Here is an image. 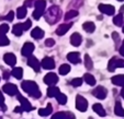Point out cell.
Segmentation results:
<instances>
[{"label":"cell","instance_id":"6da1fadb","mask_svg":"<svg viewBox=\"0 0 124 119\" xmlns=\"http://www.w3.org/2000/svg\"><path fill=\"white\" fill-rule=\"evenodd\" d=\"M21 86L25 93H28L29 95L34 98H40L41 95H42V93H41L40 89L38 86V84L33 81H23L21 84Z\"/></svg>","mask_w":124,"mask_h":119},{"label":"cell","instance_id":"7a4b0ae2","mask_svg":"<svg viewBox=\"0 0 124 119\" xmlns=\"http://www.w3.org/2000/svg\"><path fill=\"white\" fill-rule=\"evenodd\" d=\"M44 18L48 24H54L61 18V10L57 6H52L44 14Z\"/></svg>","mask_w":124,"mask_h":119},{"label":"cell","instance_id":"3957f363","mask_svg":"<svg viewBox=\"0 0 124 119\" xmlns=\"http://www.w3.org/2000/svg\"><path fill=\"white\" fill-rule=\"evenodd\" d=\"M35 10L33 12V18L35 20H40L41 16L44 14V10L46 7V1L45 0H36L35 1Z\"/></svg>","mask_w":124,"mask_h":119},{"label":"cell","instance_id":"277c9868","mask_svg":"<svg viewBox=\"0 0 124 119\" xmlns=\"http://www.w3.org/2000/svg\"><path fill=\"white\" fill-rule=\"evenodd\" d=\"M117 68H124V60L123 59H120V58H112L110 61H109V65H108V70L113 72L115 71V69Z\"/></svg>","mask_w":124,"mask_h":119},{"label":"cell","instance_id":"5b68a950","mask_svg":"<svg viewBox=\"0 0 124 119\" xmlns=\"http://www.w3.org/2000/svg\"><path fill=\"white\" fill-rule=\"evenodd\" d=\"M76 108L79 112H86L87 108H88V100L84 96L77 95V97H76Z\"/></svg>","mask_w":124,"mask_h":119},{"label":"cell","instance_id":"8992f818","mask_svg":"<svg viewBox=\"0 0 124 119\" xmlns=\"http://www.w3.org/2000/svg\"><path fill=\"white\" fill-rule=\"evenodd\" d=\"M16 97H18L19 102L21 103V107H22V109H23L24 112H31V110L33 109V106L31 105V103L29 102L28 99H26L25 97H23L21 94L18 93V94H16Z\"/></svg>","mask_w":124,"mask_h":119},{"label":"cell","instance_id":"52a82bcc","mask_svg":"<svg viewBox=\"0 0 124 119\" xmlns=\"http://www.w3.org/2000/svg\"><path fill=\"white\" fill-rule=\"evenodd\" d=\"M2 91L5 92V93H7L8 95H10V96L16 95V94L19 93V92H18V87H16V85H14V84H12V83L5 84V85L2 86Z\"/></svg>","mask_w":124,"mask_h":119},{"label":"cell","instance_id":"ba28073f","mask_svg":"<svg viewBox=\"0 0 124 119\" xmlns=\"http://www.w3.org/2000/svg\"><path fill=\"white\" fill-rule=\"evenodd\" d=\"M99 11L102 12L103 14H107V15H113L115 12V8L111 5L101 3V5H99Z\"/></svg>","mask_w":124,"mask_h":119},{"label":"cell","instance_id":"9c48e42d","mask_svg":"<svg viewBox=\"0 0 124 119\" xmlns=\"http://www.w3.org/2000/svg\"><path fill=\"white\" fill-rule=\"evenodd\" d=\"M92 94H93L94 97L99 98V99H103V98L107 97L108 92H107V90H105L103 86H97L96 89L92 91Z\"/></svg>","mask_w":124,"mask_h":119},{"label":"cell","instance_id":"30bf717a","mask_svg":"<svg viewBox=\"0 0 124 119\" xmlns=\"http://www.w3.org/2000/svg\"><path fill=\"white\" fill-rule=\"evenodd\" d=\"M44 82L47 84V85H49V86L55 85V84L58 82V77H57L55 73H53V72L47 73V74L45 75V78H44Z\"/></svg>","mask_w":124,"mask_h":119},{"label":"cell","instance_id":"8fae6325","mask_svg":"<svg viewBox=\"0 0 124 119\" xmlns=\"http://www.w3.org/2000/svg\"><path fill=\"white\" fill-rule=\"evenodd\" d=\"M33 52H34V45H33L32 43H25L21 50L22 55H23L24 57H30L31 55L33 54Z\"/></svg>","mask_w":124,"mask_h":119},{"label":"cell","instance_id":"7c38bea8","mask_svg":"<svg viewBox=\"0 0 124 119\" xmlns=\"http://www.w3.org/2000/svg\"><path fill=\"white\" fill-rule=\"evenodd\" d=\"M44 69H47V70H51V69H54L55 67V61L52 57H45L42 60V63H41Z\"/></svg>","mask_w":124,"mask_h":119},{"label":"cell","instance_id":"4fadbf2b","mask_svg":"<svg viewBox=\"0 0 124 119\" xmlns=\"http://www.w3.org/2000/svg\"><path fill=\"white\" fill-rule=\"evenodd\" d=\"M28 65L30 66L32 69H34L36 72H39L40 69H41V63L39 62L38 59L35 58V57H33V56L28 57Z\"/></svg>","mask_w":124,"mask_h":119},{"label":"cell","instance_id":"5bb4252c","mask_svg":"<svg viewBox=\"0 0 124 119\" xmlns=\"http://www.w3.org/2000/svg\"><path fill=\"white\" fill-rule=\"evenodd\" d=\"M3 60L7 65H9L10 67H13L14 65L16 63V57L14 56V54L12 53H7V54L3 56Z\"/></svg>","mask_w":124,"mask_h":119},{"label":"cell","instance_id":"9a60e30c","mask_svg":"<svg viewBox=\"0 0 124 119\" xmlns=\"http://www.w3.org/2000/svg\"><path fill=\"white\" fill-rule=\"evenodd\" d=\"M71 25H73V23L62 24V25H59L58 27H57V30H56V34H57V35H59V36H62V35H64V34H66V33L68 32V30H70Z\"/></svg>","mask_w":124,"mask_h":119},{"label":"cell","instance_id":"2e32d148","mask_svg":"<svg viewBox=\"0 0 124 119\" xmlns=\"http://www.w3.org/2000/svg\"><path fill=\"white\" fill-rule=\"evenodd\" d=\"M67 59H68V61H70L71 63L76 65V63L80 62V55H79V53H76V52L69 53V54L67 55Z\"/></svg>","mask_w":124,"mask_h":119},{"label":"cell","instance_id":"e0dca14e","mask_svg":"<svg viewBox=\"0 0 124 119\" xmlns=\"http://www.w3.org/2000/svg\"><path fill=\"white\" fill-rule=\"evenodd\" d=\"M81 40H82V38H81V35H80L79 33H74L73 35L70 36V43H71V45L75 47L79 46V45L81 44Z\"/></svg>","mask_w":124,"mask_h":119},{"label":"cell","instance_id":"ac0fdd59","mask_svg":"<svg viewBox=\"0 0 124 119\" xmlns=\"http://www.w3.org/2000/svg\"><path fill=\"white\" fill-rule=\"evenodd\" d=\"M113 84L117 85V86H124V74H117L111 79Z\"/></svg>","mask_w":124,"mask_h":119},{"label":"cell","instance_id":"d6986e66","mask_svg":"<svg viewBox=\"0 0 124 119\" xmlns=\"http://www.w3.org/2000/svg\"><path fill=\"white\" fill-rule=\"evenodd\" d=\"M31 36L35 40H41V38L44 36V31L41 30L40 27H35L34 30H32L31 32Z\"/></svg>","mask_w":124,"mask_h":119},{"label":"cell","instance_id":"ffe728a7","mask_svg":"<svg viewBox=\"0 0 124 119\" xmlns=\"http://www.w3.org/2000/svg\"><path fill=\"white\" fill-rule=\"evenodd\" d=\"M24 32L23 30V25L21 23H18V24H14L13 27H12V33H13L16 36H21L22 33Z\"/></svg>","mask_w":124,"mask_h":119},{"label":"cell","instance_id":"44dd1931","mask_svg":"<svg viewBox=\"0 0 124 119\" xmlns=\"http://www.w3.org/2000/svg\"><path fill=\"white\" fill-rule=\"evenodd\" d=\"M92 108H93V110L100 117H104L105 115H107V112H105V109L103 108V106L101 105V104H94V105L92 106Z\"/></svg>","mask_w":124,"mask_h":119},{"label":"cell","instance_id":"7402d4cb","mask_svg":"<svg viewBox=\"0 0 124 119\" xmlns=\"http://www.w3.org/2000/svg\"><path fill=\"white\" fill-rule=\"evenodd\" d=\"M59 93H61V92H59V89L56 86H54V85H52V86H49L48 89H47V95H48L49 97H56Z\"/></svg>","mask_w":124,"mask_h":119},{"label":"cell","instance_id":"603a6c76","mask_svg":"<svg viewBox=\"0 0 124 119\" xmlns=\"http://www.w3.org/2000/svg\"><path fill=\"white\" fill-rule=\"evenodd\" d=\"M11 74L13 75L16 79H18V80L22 79V77H23V69H22V68H20V67L13 68V70L11 71Z\"/></svg>","mask_w":124,"mask_h":119},{"label":"cell","instance_id":"cb8c5ba5","mask_svg":"<svg viewBox=\"0 0 124 119\" xmlns=\"http://www.w3.org/2000/svg\"><path fill=\"white\" fill-rule=\"evenodd\" d=\"M82 27H84V30L86 31L87 33H93L94 30H96V25H94L93 22H86V23H84V25H82Z\"/></svg>","mask_w":124,"mask_h":119},{"label":"cell","instance_id":"d4e9b609","mask_svg":"<svg viewBox=\"0 0 124 119\" xmlns=\"http://www.w3.org/2000/svg\"><path fill=\"white\" fill-rule=\"evenodd\" d=\"M26 13H28V11H26V6L20 7L16 10V18H18V19H24L26 16Z\"/></svg>","mask_w":124,"mask_h":119},{"label":"cell","instance_id":"484cf974","mask_svg":"<svg viewBox=\"0 0 124 119\" xmlns=\"http://www.w3.org/2000/svg\"><path fill=\"white\" fill-rule=\"evenodd\" d=\"M84 80L87 84H89V85H91V86L96 84V79H94V77L92 74H90V73H86L85 77H84Z\"/></svg>","mask_w":124,"mask_h":119},{"label":"cell","instance_id":"4316f807","mask_svg":"<svg viewBox=\"0 0 124 119\" xmlns=\"http://www.w3.org/2000/svg\"><path fill=\"white\" fill-rule=\"evenodd\" d=\"M52 112H53L52 105L48 104L46 108H41V109L39 110V115H41V116H48V115L52 114Z\"/></svg>","mask_w":124,"mask_h":119},{"label":"cell","instance_id":"83f0119b","mask_svg":"<svg viewBox=\"0 0 124 119\" xmlns=\"http://www.w3.org/2000/svg\"><path fill=\"white\" fill-rule=\"evenodd\" d=\"M123 22H124L123 13H119L117 15H115L114 19H113V23H114L116 26H122L123 25Z\"/></svg>","mask_w":124,"mask_h":119},{"label":"cell","instance_id":"f1b7e54d","mask_svg":"<svg viewBox=\"0 0 124 119\" xmlns=\"http://www.w3.org/2000/svg\"><path fill=\"white\" fill-rule=\"evenodd\" d=\"M114 114L117 115V116H120V117H124V109H123V107H122L120 102H116V104H115Z\"/></svg>","mask_w":124,"mask_h":119},{"label":"cell","instance_id":"f546056e","mask_svg":"<svg viewBox=\"0 0 124 119\" xmlns=\"http://www.w3.org/2000/svg\"><path fill=\"white\" fill-rule=\"evenodd\" d=\"M56 99H57V103L61 104V105H65L67 103V96L63 93H59L58 95L56 96Z\"/></svg>","mask_w":124,"mask_h":119},{"label":"cell","instance_id":"4dcf8cb0","mask_svg":"<svg viewBox=\"0 0 124 119\" xmlns=\"http://www.w3.org/2000/svg\"><path fill=\"white\" fill-rule=\"evenodd\" d=\"M85 66H86V68L88 70H91L92 68H93V62H92L90 56H88V55L85 56Z\"/></svg>","mask_w":124,"mask_h":119},{"label":"cell","instance_id":"1f68e13d","mask_svg":"<svg viewBox=\"0 0 124 119\" xmlns=\"http://www.w3.org/2000/svg\"><path fill=\"white\" fill-rule=\"evenodd\" d=\"M69 71H70V66L69 65L64 63V65H62L61 67H59V73H61L62 75H66Z\"/></svg>","mask_w":124,"mask_h":119},{"label":"cell","instance_id":"d6a6232c","mask_svg":"<svg viewBox=\"0 0 124 119\" xmlns=\"http://www.w3.org/2000/svg\"><path fill=\"white\" fill-rule=\"evenodd\" d=\"M78 15V11L77 10H70V11H68L67 13H66L65 15V20L66 21H68V20L73 19V18H75V16Z\"/></svg>","mask_w":124,"mask_h":119},{"label":"cell","instance_id":"836d02e7","mask_svg":"<svg viewBox=\"0 0 124 119\" xmlns=\"http://www.w3.org/2000/svg\"><path fill=\"white\" fill-rule=\"evenodd\" d=\"M9 43L10 40L6 36V34H0V46H7V45H9Z\"/></svg>","mask_w":124,"mask_h":119},{"label":"cell","instance_id":"e575fe53","mask_svg":"<svg viewBox=\"0 0 124 119\" xmlns=\"http://www.w3.org/2000/svg\"><path fill=\"white\" fill-rule=\"evenodd\" d=\"M81 84H82V79H80V78H75V79H73V81H71V85L75 87L80 86Z\"/></svg>","mask_w":124,"mask_h":119},{"label":"cell","instance_id":"d590c367","mask_svg":"<svg viewBox=\"0 0 124 119\" xmlns=\"http://www.w3.org/2000/svg\"><path fill=\"white\" fill-rule=\"evenodd\" d=\"M9 32V25L8 24H1L0 25V34H6Z\"/></svg>","mask_w":124,"mask_h":119},{"label":"cell","instance_id":"8d00e7d4","mask_svg":"<svg viewBox=\"0 0 124 119\" xmlns=\"http://www.w3.org/2000/svg\"><path fill=\"white\" fill-rule=\"evenodd\" d=\"M52 119H66L65 112H56L54 116L52 117Z\"/></svg>","mask_w":124,"mask_h":119},{"label":"cell","instance_id":"74e56055","mask_svg":"<svg viewBox=\"0 0 124 119\" xmlns=\"http://www.w3.org/2000/svg\"><path fill=\"white\" fill-rule=\"evenodd\" d=\"M22 25H23V30L24 31H28L29 28L32 26V22H31V20H26L24 23H22Z\"/></svg>","mask_w":124,"mask_h":119},{"label":"cell","instance_id":"f35d334b","mask_svg":"<svg viewBox=\"0 0 124 119\" xmlns=\"http://www.w3.org/2000/svg\"><path fill=\"white\" fill-rule=\"evenodd\" d=\"M112 37H113V40L115 42V45H116V46H119V43H120V36H119V34H117L116 32H113L112 33Z\"/></svg>","mask_w":124,"mask_h":119},{"label":"cell","instance_id":"ab89813d","mask_svg":"<svg viewBox=\"0 0 124 119\" xmlns=\"http://www.w3.org/2000/svg\"><path fill=\"white\" fill-rule=\"evenodd\" d=\"M13 18H14V13H13V11H10L9 13L7 14V15L5 16V20L6 21H13Z\"/></svg>","mask_w":124,"mask_h":119},{"label":"cell","instance_id":"60d3db41","mask_svg":"<svg viewBox=\"0 0 124 119\" xmlns=\"http://www.w3.org/2000/svg\"><path fill=\"white\" fill-rule=\"evenodd\" d=\"M55 44V40H53V38H47L46 40H45V45H46V47H53Z\"/></svg>","mask_w":124,"mask_h":119},{"label":"cell","instance_id":"b9f144b4","mask_svg":"<svg viewBox=\"0 0 124 119\" xmlns=\"http://www.w3.org/2000/svg\"><path fill=\"white\" fill-rule=\"evenodd\" d=\"M65 116H66V119H75V115L70 112H66Z\"/></svg>","mask_w":124,"mask_h":119},{"label":"cell","instance_id":"7bdbcfd3","mask_svg":"<svg viewBox=\"0 0 124 119\" xmlns=\"http://www.w3.org/2000/svg\"><path fill=\"white\" fill-rule=\"evenodd\" d=\"M119 52H120V55L124 57V40H123V42H122V44H121V47H120Z\"/></svg>","mask_w":124,"mask_h":119},{"label":"cell","instance_id":"ee69618b","mask_svg":"<svg viewBox=\"0 0 124 119\" xmlns=\"http://www.w3.org/2000/svg\"><path fill=\"white\" fill-rule=\"evenodd\" d=\"M33 3H34V0H25L24 6H26V7H32Z\"/></svg>","mask_w":124,"mask_h":119},{"label":"cell","instance_id":"f6af8a7d","mask_svg":"<svg viewBox=\"0 0 124 119\" xmlns=\"http://www.w3.org/2000/svg\"><path fill=\"white\" fill-rule=\"evenodd\" d=\"M5 105V97H3L2 93H1V91H0V106Z\"/></svg>","mask_w":124,"mask_h":119},{"label":"cell","instance_id":"bcb514c9","mask_svg":"<svg viewBox=\"0 0 124 119\" xmlns=\"http://www.w3.org/2000/svg\"><path fill=\"white\" fill-rule=\"evenodd\" d=\"M10 73H11V72H9V71H5V72H3V79H6V80L9 79Z\"/></svg>","mask_w":124,"mask_h":119},{"label":"cell","instance_id":"7dc6e473","mask_svg":"<svg viewBox=\"0 0 124 119\" xmlns=\"http://www.w3.org/2000/svg\"><path fill=\"white\" fill-rule=\"evenodd\" d=\"M14 112H24L23 109H22V107L20 106V107H16V109H14Z\"/></svg>","mask_w":124,"mask_h":119},{"label":"cell","instance_id":"c3c4849f","mask_svg":"<svg viewBox=\"0 0 124 119\" xmlns=\"http://www.w3.org/2000/svg\"><path fill=\"white\" fill-rule=\"evenodd\" d=\"M121 96L123 97V99H124V86H122V90H121Z\"/></svg>","mask_w":124,"mask_h":119},{"label":"cell","instance_id":"681fc988","mask_svg":"<svg viewBox=\"0 0 124 119\" xmlns=\"http://www.w3.org/2000/svg\"><path fill=\"white\" fill-rule=\"evenodd\" d=\"M123 12H124V6H122L121 9H120V13H123Z\"/></svg>","mask_w":124,"mask_h":119},{"label":"cell","instance_id":"f907efd6","mask_svg":"<svg viewBox=\"0 0 124 119\" xmlns=\"http://www.w3.org/2000/svg\"><path fill=\"white\" fill-rule=\"evenodd\" d=\"M88 119H93V118H92V117H89V118H88Z\"/></svg>","mask_w":124,"mask_h":119},{"label":"cell","instance_id":"816d5d0a","mask_svg":"<svg viewBox=\"0 0 124 119\" xmlns=\"http://www.w3.org/2000/svg\"><path fill=\"white\" fill-rule=\"evenodd\" d=\"M117 1H124V0H117Z\"/></svg>","mask_w":124,"mask_h":119},{"label":"cell","instance_id":"f5cc1de1","mask_svg":"<svg viewBox=\"0 0 124 119\" xmlns=\"http://www.w3.org/2000/svg\"><path fill=\"white\" fill-rule=\"evenodd\" d=\"M123 33H124V26H123Z\"/></svg>","mask_w":124,"mask_h":119},{"label":"cell","instance_id":"db71d44e","mask_svg":"<svg viewBox=\"0 0 124 119\" xmlns=\"http://www.w3.org/2000/svg\"><path fill=\"white\" fill-rule=\"evenodd\" d=\"M0 119H2V117H0Z\"/></svg>","mask_w":124,"mask_h":119}]
</instances>
